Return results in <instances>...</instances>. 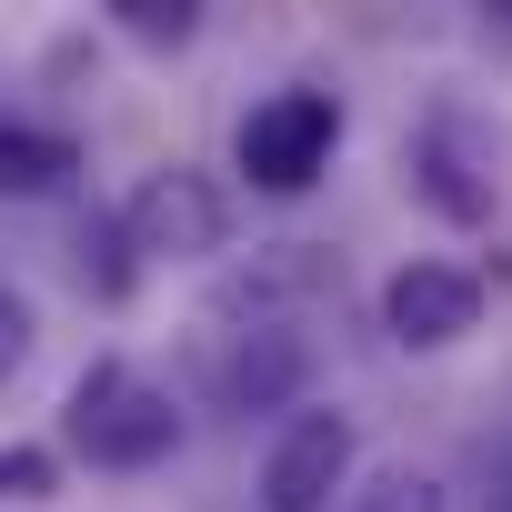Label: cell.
<instances>
[{
	"mask_svg": "<svg viewBox=\"0 0 512 512\" xmlns=\"http://www.w3.org/2000/svg\"><path fill=\"white\" fill-rule=\"evenodd\" d=\"M61 432H71V452H81L91 472H151V462H171V442H181V402H171L141 362L101 352V362L71 382Z\"/></svg>",
	"mask_w": 512,
	"mask_h": 512,
	"instance_id": "1",
	"label": "cell"
},
{
	"mask_svg": "<svg viewBox=\"0 0 512 512\" xmlns=\"http://www.w3.org/2000/svg\"><path fill=\"white\" fill-rule=\"evenodd\" d=\"M332 151H342V91H312V81H292V91H272V101H251L241 111V131H231V161H241V181L251 191H312L322 171H332Z\"/></svg>",
	"mask_w": 512,
	"mask_h": 512,
	"instance_id": "2",
	"label": "cell"
},
{
	"mask_svg": "<svg viewBox=\"0 0 512 512\" xmlns=\"http://www.w3.org/2000/svg\"><path fill=\"white\" fill-rule=\"evenodd\" d=\"M121 251L131 262H211L221 251V231H231V201H221V181H201V171H151L131 201H121Z\"/></svg>",
	"mask_w": 512,
	"mask_h": 512,
	"instance_id": "3",
	"label": "cell"
},
{
	"mask_svg": "<svg viewBox=\"0 0 512 512\" xmlns=\"http://www.w3.org/2000/svg\"><path fill=\"white\" fill-rule=\"evenodd\" d=\"M412 191L442 211V221H492V191H502V141H492V121H472V111H432L422 121V141H412Z\"/></svg>",
	"mask_w": 512,
	"mask_h": 512,
	"instance_id": "4",
	"label": "cell"
},
{
	"mask_svg": "<svg viewBox=\"0 0 512 512\" xmlns=\"http://www.w3.org/2000/svg\"><path fill=\"white\" fill-rule=\"evenodd\" d=\"M352 412H292L262 452V512H332V492L352 482Z\"/></svg>",
	"mask_w": 512,
	"mask_h": 512,
	"instance_id": "5",
	"label": "cell"
},
{
	"mask_svg": "<svg viewBox=\"0 0 512 512\" xmlns=\"http://www.w3.org/2000/svg\"><path fill=\"white\" fill-rule=\"evenodd\" d=\"M472 322H482V282L462 262H402L382 282V332L402 352H452Z\"/></svg>",
	"mask_w": 512,
	"mask_h": 512,
	"instance_id": "6",
	"label": "cell"
},
{
	"mask_svg": "<svg viewBox=\"0 0 512 512\" xmlns=\"http://www.w3.org/2000/svg\"><path fill=\"white\" fill-rule=\"evenodd\" d=\"M302 382H312V352H302V332H282V322L231 332V352H221V372H211V392H221L231 412H282V402H302Z\"/></svg>",
	"mask_w": 512,
	"mask_h": 512,
	"instance_id": "7",
	"label": "cell"
},
{
	"mask_svg": "<svg viewBox=\"0 0 512 512\" xmlns=\"http://www.w3.org/2000/svg\"><path fill=\"white\" fill-rule=\"evenodd\" d=\"M81 171V151L61 141V131H41V121H0V201H41V191H61Z\"/></svg>",
	"mask_w": 512,
	"mask_h": 512,
	"instance_id": "8",
	"label": "cell"
},
{
	"mask_svg": "<svg viewBox=\"0 0 512 512\" xmlns=\"http://www.w3.org/2000/svg\"><path fill=\"white\" fill-rule=\"evenodd\" d=\"M111 21H121L131 41H151V51H181V41L201 31V11H191V0H111Z\"/></svg>",
	"mask_w": 512,
	"mask_h": 512,
	"instance_id": "9",
	"label": "cell"
},
{
	"mask_svg": "<svg viewBox=\"0 0 512 512\" xmlns=\"http://www.w3.org/2000/svg\"><path fill=\"white\" fill-rule=\"evenodd\" d=\"M61 492V462L41 442H0V502H51Z\"/></svg>",
	"mask_w": 512,
	"mask_h": 512,
	"instance_id": "10",
	"label": "cell"
},
{
	"mask_svg": "<svg viewBox=\"0 0 512 512\" xmlns=\"http://www.w3.org/2000/svg\"><path fill=\"white\" fill-rule=\"evenodd\" d=\"M352 512H452V502H442V482H432V472H382Z\"/></svg>",
	"mask_w": 512,
	"mask_h": 512,
	"instance_id": "11",
	"label": "cell"
},
{
	"mask_svg": "<svg viewBox=\"0 0 512 512\" xmlns=\"http://www.w3.org/2000/svg\"><path fill=\"white\" fill-rule=\"evenodd\" d=\"M21 352H31V312L0 292V362H21Z\"/></svg>",
	"mask_w": 512,
	"mask_h": 512,
	"instance_id": "12",
	"label": "cell"
}]
</instances>
